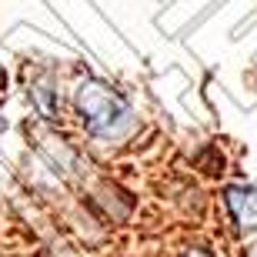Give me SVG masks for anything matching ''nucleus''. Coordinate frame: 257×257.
Instances as JSON below:
<instances>
[{
	"label": "nucleus",
	"instance_id": "obj_1",
	"mask_svg": "<svg viewBox=\"0 0 257 257\" xmlns=\"http://www.w3.org/2000/svg\"><path fill=\"white\" fill-rule=\"evenodd\" d=\"M77 110L94 137H120L134 124L127 100L104 80H84L77 87Z\"/></svg>",
	"mask_w": 257,
	"mask_h": 257
},
{
	"label": "nucleus",
	"instance_id": "obj_2",
	"mask_svg": "<svg viewBox=\"0 0 257 257\" xmlns=\"http://www.w3.org/2000/svg\"><path fill=\"white\" fill-rule=\"evenodd\" d=\"M224 200H227V210L237 220V227L244 230L257 227V187H227Z\"/></svg>",
	"mask_w": 257,
	"mask_h": 257
},
{
	"label": "nucleus",
	"instance_id": "obj_3",
	"mask_svg": "<svg viewBox=\"0 0 257 257\" xmlns=\"http://www.w3.org/2000/svg\"><path fill=\"white\" fill-rule=\"evenodd\" d=\"M0 131H4V120H0Z\"/></svg>",
	"mask_w": 257,
	"mask_h": 257
},
{
	"label": "nucleus",
	"instance_id": "obj_4",
	"mask_svg": "<svg viewBox=\"0 0 257 257\" xmlns=\"http://www.w3.org/2000/svg\"><path fill=\"white\" fill-rule=\"evenodd\" d=\"M254 257H257V250H254Z\"/></svg>",
	"mask_w": 257,
	"mask_h": 257
}]
</instances>
